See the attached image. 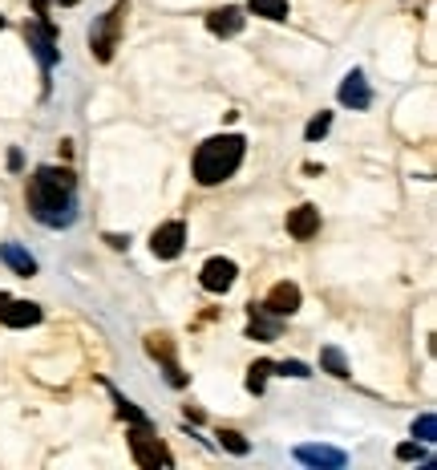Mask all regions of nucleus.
Returning <instances> with one entry per match:
<instances>
[{
	"instance_id": "f257e3e1",
	"label": "nucleus",
	"mask_w": 437,
	"mask_h": 470,
	"mask_svg": "<svg viewBox=\"0 0 437 470\" xmlns=\"http://www.w3.org/2000/svg\"><path fill=\"white\" fill-rule=\"evenodd\" d=\"M29 211L37 223L53 227V231L73 227V219H77V183H73L69 170L40 167L29 178Z\"/></svg>"
},
{
	"instance_id": "f03ea898",
	"label": "nucleus",
	"mask_w": 437,
	"mask_h": 470,
	"mask_svg": "<svg viewBox=\"0 0 437 470\" xmlns=\"http://www.w3.org/2000/svg\"><path fill=\"white\" fill-rule=\"evenodd\" d=\"M243 154H247V142L239 134H215L194 150V183L202 186H218L243 167Z\"/></svg>"
},
{
	"instance_id": "7ed1b4c3",
	"label": "nucleus",
	"mask_w": 437,
	"mask_h": 470,
	"mask_svg": "<svg viewBox=\"0 0 437 470\" xmlns=\"http://www.w3.org/2000/svg\"><path fill=\"white\" fill-rule=\"evenodd\" d=\"M126 13H129V0H118V5L89 29V49H94L97 61H110L113 57V49H118V41H121V21H126Z\"/></svg>"
},
{
	"instance_id": "20e7f679",
	"label": "nucleus",
	"mask_w": 437,
	"mask_h": 470,
	"mask_svg": "<svg viewBox=\"0 0 437 470\" xmlns=\"http://www.w3.org/2000/svg\"><path fill=\"white\" fill-rule=\"evenodd\" d=\"M129 450H134V462L146 470H158V466H170V450L158 442V438L150 434V421L146 426H134V434H129Z\"/></svg>"
},
{
	"instance_id": "39448f33",
	"label": "nucleus",
	"mask_w": 437,
	"mask_h": 470,
	"mask_svg": "<svg viewBox=\"0 0 437 470\" xmlns=\"http://www.w3.org/2000/svg\"><path fill=\"white\" fill-rule=\"evenodd\" d=\"M183 248H186V223H183V219H170V223L154 227V235H150V251H154L158 259H174V256H183Z\"/></svg>"
},
{
	"instance_id": "423d86ee",
	"label": "nucleus",
	"mask_w": 437,
	"mask_h": 470,
	"mask_svg": "<svg viewBox=\"0 0 437 470\" xmlns=\"http://www.w3.org/2000/svg\"><path fill=\"white\" fill-rule=\"evenodd\" d=\"M24 37H29V49L37 53V61H40V69H53L57 65V41H53V29L49 24H40V21H32L29 29H24Z\"/></svg>"
},
{
	"instance_id": "0eeeda50",
	"label": "nucleus",
	"mask_w": 437,
	"mask_h": 470,
	"mask_svg": "<svg viewBox=\"0 0 437 470\" xmlns=\"http://www.w3.org/2000/svg\"><path fill=\"white\" fill-rule=\"evenodd\" d=\"M235 276H239L235 259L215 256V259H207V264H202L199 280H202V288H207V292H227V288H231V284H235Z\"/></svg>"
},
{
	"instance_id": "6e6552de",
	"label": "nucleus",
	"mask_w": 437,
	"mask_h": 470,
	"mask_svg": "<svg viewBox=\"0 0 437 470\" xmlns=\"http://www.w3.org/2000/svg\"><path fill=\"white\" fill-rule=\"evenodd\" d=\"M263 308H267V316H280V321L291 312H299V288L291 280H280L272 292H267Z\"/></svg>"
},
{
	"instance_id": "1a4fd4ad",
	"label": "nucleus",
	"mask_w": 437,
	"mask_h": 470,
	"mask_svg": "<svg viewBox=\"0 0 437 470\" xmlns=\"http://www.w3.org/2000/svg\"><path fill=\"white\" fill-rule=\"evenodd\" d=\"M369 102H372V89H369V81H364V73H361V69L344 73V81H340V105L369 110Z\"/></svg>"
},
{
	"instance_id": "9d476101",
	"label": "nucleus",
	"mask_w": 437,
	"mask_h": 470,
	"mask_svg": "<svg viewBox=\"0 0 437 470\" xmlns=\"http://www.w3.org/2000/svg\"><path fill=\"white\" fill-rule=\"evenodd\" d=\"M40 308L32 304V300H13L8 296V304L0 308V321L8 324V329H29V324H40Z\"/></svg>"
},
{
	"instance_id": "9b49d317",
	"label": "nucleus",
	"mask_w": 437,
	"mask_h": 470,
	"mask_svg": "<svg viewBox=\"0 0 437 470\" xmlns=\"http://www.w3.org/2000/svg\"><path fill=\"white\" fill-rule=\"evenodd\" d=\"M316 231H320V211H316L312 203L288 211V235H291V240H312Z\"/></svg>"
},
{
	"instance_id": "f8f14e48",
	"label": "nucleus",
	"mask_w": 437,
	"mask_h": 470,
	"mask_svg": "<svg viewBox=\"0 0 437 470\" xmlns=\"http://www.w3.org/2000/svg\"><path fill=\"white\" fill-rule=\"evenodd\" d=\"M146 348H150L154 361L166 365V381H170V385H186V373L178 369L174 348H170V337H150V340H146Z\"/></svg>"
},
{
	"instance_id": "ddd939ff",
	"label": "nucleus",
	"mask_w": 437,
	"mask_h": 470,
	"mask_svg": "<svg viewBox=\"0 0 437 470\" xmlns=\"http://www.w3.org/2000/svg\"><path fill=\"white\" fill-rule=\"evenodd\" d=\"M207 29L215 32V37H235V32L243 29V8H235V5L215 8V13L207 16Z\"/></svg>"
},
{
	"instance_id": "4468645a",
	"label": "nucleus",
	"mask_w": 437,
	"mask_h": 470,
	"mask_svg": "<svg viewBox=\"0 0 437 470\" xmlns=\"http://www.w3.org/2000/svg\"><path fill=\"white\" fill-rule=\"evenodd\" d=\"M296 458L304 466H328V470L344 466V450H332V446H299Z\"/></svg>"
},
{
	"instance_id": "2eb2a0df",
	"label": "nucleus",
	"mask_w": 437,
	"mask_h": 470,
	"mask_svg": "<svg viewBox=\"0 0 437 470\" xmlns=\"http://www.w3.org/2000/svg\"><path fill=\"white\" fill-rule=\"evenodd\" d=\"M0 259H4L16 276H32V272H37V259H32L21 243H0Z\"/></svg>"
},
{
	"instance_id": "dca6fc26",
	"label": "nucleus",
	"mask_w": 437,
	"mask_h": 470,
	"mask_svg": "<svg viewBox=\"0 0 437 470\" xmlns=\"http://www.w3.org/2000/svg\"><path fill=\"white\" fill-rule=\"evenodd\" d=\"M247 8L263 21H283L288 16V0H247Z\"/></svg>"
},
{
	"instance_id": "f3484780",
	"label": "nucleus",
	"mask_w": 437,
	"mask_h": 470,
	"mask_svg": "<svg viewBox=\"0 0 437 470\" xmlns=\"http://www.w3.org/2000/svg\"><path fill=\"white\" fill-rule=\"evenodd\" d=\"M320 365L332 373V377H348V361H344V353H340L336 345H324L320 348Z\"/></svg>"
},
{
	"instance_id": "a211bd4d",
	"label": "nucleus",
	"mask_w": 437,
	"mask_h": 470,
	"mask_svg": "<svg viewBox=\"0 0 437 470\" xmlns=\"http://www.w3.org/2000/svg\"><path fill=\"white\" fill-rule=\"evenodd\" d=\"M110 393H113V405H118V413H121V418L129 421V426H146V413L138 410L134 402H126V397H121V393H118V389H113V385H110Z\"/></svg>"
},
{
	"instance_id": "6ab92c4d",
	"label": "nucleus",
	"mask_w": 437,
	"mask_h": 470,
	"mask_svg": "<svg viewBox=\"0 0 437 470\" xmlns=\"http://www.w3.org/2000/svg\"><path fill=\"white\" fill-rule=\"evenodd\" d=\"M267 377H272V361H255L247 369V389H251V393H263Z\"/></svg>"
},
{
	"instance_id": "aec40b11",
	"label": "nucleus",
	"mask_w": 437,
	"mask_h": 470,
	"mask_svg": "<svg viewBox=\"0 0 437 470\" xmlns=\"http://www.w3.org/2000/svg\"><path fill=\"white\" fill-rule=\"evenodd\" d=\"M328 130H332V113H316V118H312V122H308V130H304V138H308V142H320V138H324V134H328Z\"/></svg>"
},
{
	"instance_id": "412c9836",
	"label": "nucleus",
	"mask_w": 437,
	"mask_h": 470,
	"mask_svg": "<svg viewBox=\"0 0 437 470\" xmlns=\"http://www.w3.org/2000/svg\"><path fill=\"white\" fill-rule=\"evenodd\" d=\"M413 438H421V442H433V438H437V418H433V413H421V418L413 421Z\"/></svg>"
},
{
	"instance_id": "4be33fe9",
	"label": "nucleus",
	"mask_w": 437,
	"mask_h": 470,
	"mask_svg": "<svg viewBox=\"0 0 437 470\" xmlns=\"http://www.w3.org/2000/svg\"><path fill=\"white\" fill-rule=\"evenodd\" d=\"M272 373H283V377H312V369H308L304 361H272Z\"/></svg>"
},
{
	"instance_id": "5701e85b",
	"label": "nucleus",
	"mask_w": 437,
	"mask_h": 470,
	"mask_svg": "<svg viewBox=\"0 0 437 470\" xmlns=\"http://www.w3.org/2000/svg\"><path fill=\"white\" fill-rule=\"evenodd\" d=\"M218 442H223L231 454H247V442H243V434H235V429H223V434H218Z\"/></svg>"
},
{
	"instance_id": "b1692460",
	"label": "nucleus",
	"mask_w": 437,
	"mask_h": 470,
	"mask_svg": "<svg viewBox=\"0 0 437 470\" xmlns=\"http://www.w3.org/2000/svg\"><path fill=\"white\" fill-rule=\"evenodd\" d=\"M397 458L401 462H425V450H421L417 442H401L397 446Z\"/></svg>"
},
{
	"instance_id": "393cba45",
	"label": "nucleus",
	"mask_w": 437,
	"mask_h": 470,
	"mask_svg": "<svg viewBox=\"0 0 437 470\" xmlns=\"http://www.w3.org/2000/svg\"><path fill=\"white\" fill-rule=\"evenodd\" d=\"M57 5H65V8H73V5H77V0H57Z\"/></svg>"
},
{
	"instance_id": "a878e982",
	"label": "nucleus",
	"mask_w": 437,
	"mask_h": 470,
	"mask_svg": "<svg viewBox=\"0 0 437 470\" xmlns=\"http://www.w3.org/2000/svg\"><path fill=\"white\" fill-rule=\"evenodd\" d=\"M8 304V292H0V308H4Z\"/></svg>"
}]
</instances>
